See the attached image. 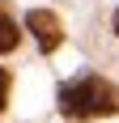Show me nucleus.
<instances>
[{"instance_id": "nucleus-1", "label": "nucleus", "mask_w": 119, "mask_h": 123, "mask_svg": "<svg viewBox=\"0 0 119 123\" xmlns=\"http://www.w3.org/2000/svg\"><path fill=\"white\" fill-rule=\"evenodd\" d=\"M60 111L72 119H98V115L119 111V89L106 85L102 76H81L60 89Z\"/></svg>"}, {"instance_id": "nucleus-2", "label": "nucleus", "mask_w": 119, "mask_h": 123, "mask_svg": "<svg viewBox=\"0 0 119 123\" xmlns=\"http://www.w3.org/2000/svg\"><path fill=\"white\" fill-rule=\"evenodd\" d=\"M26 25L34 30V38H38V47H43V51L60 47V38H64L60 17H51V13H43V9H34V13H30V17H26Z\"/></svg>"}, {"instance_id": "nucleus-3", "label": "nucleus", "mask_w": 119, "mask_h": 123, "mask_svg": "<svg viewBox=\"0 0 119 123\" xmlns=\"http://www.w3.org/2000/svg\"><path fill=\"white\" fill-rule=\"evenodd\" d=\"M13 47H17V25L0 13V51H13Z\"/></svg>"}, {"instance_id": "nucleus-4", "label": "nucleus", "mask_w": 119, "mask_h": 123, "mask_svg": "<svg viewBox=\"0 0 119 123\" xmlns=\"http://www.w3.org/2000/svg\"><path fill=\"white\" fill-rule=\"evenodd\" d=\"M4 98H9V72L0 68V106H4Z\"/></svg>"}, {"instance_id": "nucleus-5", "label": "nucleus", "mask_w": 119, "mask_h": 123, "mask_svg": "<svg viewBox=\"0 0 119 123\" xmlns=\"http://www.w3.org/2000/svg\"><path fill=\"white\" fill-rule=\"evenodd\" d=\"M115 34H119V13H115Z\"/></svg>"}]
</instances>
